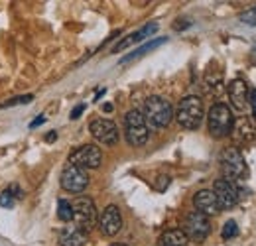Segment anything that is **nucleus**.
Wrapping results in <instances>:
<instances>
[{"label":"nucleus","instance_id":"1","mask_svg":"<svg viewBox=\"0 0 256 246\" xmlns=\"http://www.w3.org/2000/svg\"><path fill=\"white\" fill-rule=\"evenodd\" d=\"M203 114H205V110H203V100H201L199 96H195V94H190V96L182 98L178 110L174 112L178 124H180L182 128H186V130H195V128H199V124L203 122Z\"/></svg>","mask_w":256,"mask_h":246},{"label":"nucleus","instance_id":"2","mask_svg":"<svg viewBox=\"0 0 256 246\" xmlns=\"http://www.w3.org/2000/svg\"><path fill=\"white\" fill-rule=\"evenodd\" d=\"M144 118L152 128H166L174 118V108L164 96H148L144 102Z\"/></svg>","mask_w":256,"mask_h":246},{"label":"nucleus","instance_id":"3","mask_svg":"<svg viewBox=\"0 0 256 246\" xmlns=\"http://www.w3.org/2000/svg\"><path fill=\"white\" fill-rule=\"evenodd\" d=\"M71 211H73V226H77L79 230H83L85 234L91 232L96 224V207L95 201L91 197H77L71 201Z\"/></svg>","mask_w":256,"mask_h":246},{"label":"nucleus","instance_id":"4","mask_svg":"<svg viewBox=\"0 0 256 246\" xmlns=\"http://www.w3.org/2000/svg\"><path fill=\"white\" fill-rule=\"evenodd\" d=\"M207 126H209V134L213 138H224V136L232 134L234 116H232L230 108L223 102L213 104L209 108V114H207Z\"/></svg>","mask_w":256,"mask_h":246},{"label":"nucleus","instance_id":"5","mask_svg":"<svg viewBox=\"0 0 256 246\" xmlns=\"http://www.w3.org/2000/svg\"><path fill=\"white\" fill-rule=\"evenodd\" d=\"M221 170H223V180L226 182H238V180H244L246 178V162H244V158L242 154L234 148V146H230V148H224L223 152H221Z\"/></svg>","mask_w":256,"mask_h":246},{"label":"nucleus","instance_id":"6","mask_svg":"<svg viewBox=\"0 0 256 246\" xmlns=\"http://www.w3.org/2000/svg\"><path fill=\"white\" fill-rule=\"evenodd\" d=\"M124 124H126V140L130 146H144L148 142V136H150V128L146 124V118L140 110H128L126 118H124Z\"/></svg>","mask_w":256,"mask_h":246},{"label":"nucleus","instance_id":"7","mask_svg":"<svg viewBox=\"0 0 256 246\" xmlns=\"http://www.w3.org/2000/svg\"><path fill=\"white\" fill-rule=\"evenodd\" d=\"M69 164L81 170H96L102 164V152L98 146H93V144L79 146L69 154Z\"/></svg>","mask_w":256,"mask_h":246},{"label":"nucleus","instance_id":"8","mask_svg":"<svg viewBox=\"0 0 256 246\" xmlns=\"http://www.w3.org/2000/svg\"><path fill=\"white\" fill-rule=\"evenodd\" d=\"M184 232L188 236V240L193 242H203L209 232H211V222H209V216L201 215L199 211H193L186 216V222H184Z\"/></svg>","mask_w":256,"mask_h":246},{"label":"nucleus","instance_id":"9","mask_svg":"<svg viewBox=\"0 0 256 246\" xmlns=\"http://www.w3.org/2000/svg\"><path fill=\"white\" fill-rule=\"evenodd\" d=\"M60 182H62V187H64L65 191H69V193H81L89 185V176H87V170H81L77 166L67 164L64 168V172H62Z\"/></svg>","mask_w":256,"mask_h":246},{"label":"nucleus","instance_id":"10","mask_svg":"<svg viewBox=\"0 0 256 246\" xmlns=\"http://www.w3.org/2000/svg\"><path fill=\"white\" fill-rule=\"evenodd\" d=\"M89 130L96 142L104 146H114L118 142V126L108 118H95L89 124Z\"/></svg>","mask_w":256,"mask_h":246},{"label":"nucleus","instance_id":"11","mask_svg":"<svg viewBox=\"0 0 256 246\" xmlns=\"http://www.w3.org/2000/svg\"><path fill=\"white\" fill-rule=\"evenodd\" d=\"M98 226L102 230V234L106 236H114L120 232L122 228V215H120V209L116 205H106L102 215L98 216Z\"/></svg>","mask_w":256,"mask_h":246},{"label":"nucleus","instance_id":"12","mask_svg":"<svg viewBox=\"0 0 256 246\" xmlns=\"http://www.w3.org/2000/svg\"><path fill=\"white\" fill-rule=\"evenodd\" d=\"M193 205H195V209H197L201 215H205V216H215L223 211L221 205H219V201H217V197H215V193H213L211 189H201V191H197L195 197H193Z\"/></svg>","mask_w":256,"mask_h":246},{"label":"nucleus","instance_id":"13","mask_svg":"<svg viewBox=\"0 0 256 246\" xmlns=\"http://www.w3.org/2000/svg\"><path fill=\"white\" fill-rule=\"evenodd\" d=\"M213 193H215L221 209H232L238 203V191H236L234 184L226 182L223 178L213 184Z\"/></svg>","mask_w":256,"mask_h":246},{"label":"nucleus","instance_id":"14","mask_svg":"<svg viewBox=\"0 0 256 246\" xmlns=\"http://www.w3.org/2000/svg\"><path fill=\"white\" fill-rule=\"evenodd\" d=\"M158 32V24L156 22H152V24H146V26H142L140 30L132 32V34H128L126 38H122L114 48H112V54H118V52H122V50H126L130 46H134V44H138V42H142V40H146L148 36H154Z\"/></svg>","mask_w":256,"mask_h":246},{"label":"nucleus","instance_id":"15","mask_svg":"<svg viewBox=\"0 0 256 246\" xmlns=\"http://www.w3.org/2000/svg\"><path fill=\"white\" fill-rule=\"evenodd\" d=\"M228 98L236 110H244L248 106V87L242 79H234L228 83Z\"/></svg>","mask_w":256,"mask_h":246},{"label":"nucleus","instance_id":"16","mask_svg":"<svg viewBox=\"0 0 256 246\" xmlns=\"http://www.w3.org/2000/svg\"><path fill=\"white\" fill-rule=\"evenodd\" d=\"M85 242H87V234L73 224L60 232V244L62 246H85Z\"/></svg>","mask_w":256,"mask_h":246},{"label":"nucleus","instance_id":"17","mask_svg":"<svg viewBox=\"0 0 256 246\" xmlns=\"http://www.w3.org/2000/svg\"><path fill=\"white\" fill-rule=\"evenodd\" d=\"M162 246H188V236L184 230L180 228H172V230H166L160 238Z\"/></svg>","mask_w":256,"mask_h":246},{"label":"nucleus","instance_id":"18","mask_svg":"<svg viewBox=\"0 0 256 246\" xmlns=\"http://www.w3.org/2000/svg\"><path fill=\"white\" fill-rule=\"evenodd\" d=\"M168 40L166 38H158V40H152V42H148L146 46H142V48H138L136 52H132V54H128V56H124L122 60H120V63L124 65V63L132 62V60H138V58H142V56H146L148 52H152V50H156V48H160L162 44H166Z\"/></svg>","mask_w":256,"mask_h":246},{"label":"nucleus","instance_id":"19","mask_svg":"<svg viewBox=\"0 0 256 246\" xmlns=\"http://www.w3.org/2000/svg\"><path fill=\"white\" fill-rule=\"evenodd\" d=\"M58 216H60V220H64V222H71V218H73L71 201L60 199V203H58Z\"/></svg>","mask_w":256,"mask_h":246},{"label":"nucleus","instance_id":"20","mask_svg":"<svg viewBox=\"0 0 256 246\" xmlns=\"http://www.w3.org/2000/svg\"><path fill=\"white\" fill-rule=\"evenodd\" d=\"M236 234H238V224H236L234 220H226L223 226V230H221L223 240H230V238H234Z\"/></svg>","mask_w":256,"mask_h":246},{"label":"nucleus","instance_id":"21","mask_svg":"<svg viewBox=\"0 0 256 246\" xmlns=\"http://www.w3.org/2000/svg\"><path fill=\"white\" fill-rule=\"evenodd\" d=\"M32 100H34L32 94H22V96H14L12 100L2 102L0 108H10V106H18V104H28V102H32Z\"/></svg>","mask_w":256,"mask_h":246},{"label":"nucleus","instance_id":"22","mask_svg":"<svg viewBox=\"0 0 256 246\" xmlns=\"http://www.w3.org/2000/svg\"><path fill=\"white\" fill-rule=\"evenodd\" d=\"M16 205V199L8 193V189H4L2 193H0V207H4V209H12Z\"/></svg>","mask_w":256,"mask_h":246},{"label":"nucleus","instance_id":"23","mask_svg":"<svg viewBox=\"0 0 256 246\" xmlns=\"http://www.w3.org/2000/svg\"><path fill=\"white\" fill-rule=\"evenodd\" d=\"M240 20H242V24L256 26V6L250 8V10H246V12H242V14H240Z\"/></svg>","mask_w":256,"mask_h":246},{"label":"nucleus","instance_id":"24","mask_svg":"<svg viewBox=\"0 0 256 246\" xmlns=\"http://www.w3.org/2000/svg\"><path fill=\"white\" fill-rule=\"evenodd\" d=\"M248 104H250V108H252V114L256 116V89L248 91Z\"/></svg>","mask_w":256,"mask_h":246},{"label":"nucleus","instance_id":"25","mask_svg":"<svg viewBox=\"0 0 256 246\" xmlns=\"http://www.w3.org/2000/svg\"><path fill=\"white\" fill-rule=\"evenodd\" d=\"M85 110V104H77L73 110H71V120H77L79 116H81V112Z\"/></svg>","mask_w":256,"mask_h":246},{"label":"nucleus","instance_id":"26","mask_svg":"<svg viewBox=\"0 0 256 246\" xmlns=\"http://www.w3.org/2000/svg\"><path fill=\"white\" fill-rule=\"evenodd\" d=\"M44 122H46V116H38V118H34L32 122H30V128H38V126H42Z\"/></svg>","mask_w":256,"mask_h":246},{"label":"nucleus","instance_id":"27","mask_svg":"<svg viewBox=\"0 0 256 246\" xmlns=\"http://www.w3.org/2000/svg\"><path fill=\"white\" fill-rule=\"evenodd\" d=\"M58 138V132H50L48 136H46V142H54Z\"/></svg>","mask_w":256,"mask_h":246},{"label":"nucleus","instance_id":"28","mask_svg":"<svg viewBox=\"0 0 256 246\" xmlns=\"http://www.w3.org/2000/svg\"><path fill=\"white\" fill-rule=\"evenodd\" d=\"M102 110H104V112H110V110H112V104H104Z\"/></svg>","mask_w":256,"mask_h":246},{"label":"nucleus","instance_id":"29","mask_svg":"<svg viewBox=\"0 0 256 246\" xmlns=\"http://www.w3.org/2000/svg\"><path fill=\"white\" fill-rule=\"evenodd\" d=\"M112 246H126V244H112Z\"/></svg>","mask_w":256,"mask_h":246}]
</instances>
